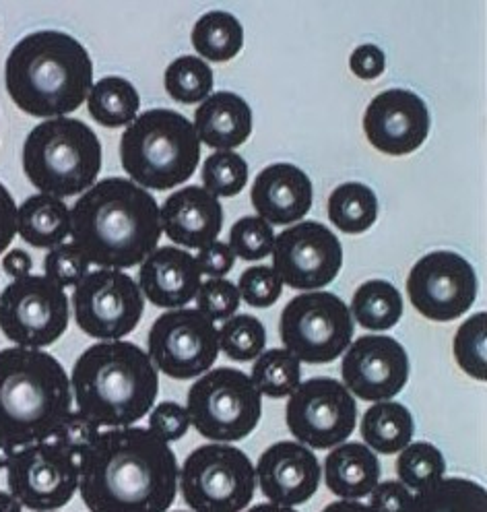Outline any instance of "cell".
<instances>
[{"label":"cell","mask_w":487,"mask_h":512,"mask_svg":"<svg viewBox=\"0 0 487 512\" xmlns=\"http://www.w3.org/2000/svg\"><path fill=\"white\" fill-rule=\"evenodd\" d=\"M382 467L364 442H343L324 459V484L341 500H360L380 484Z\"/></svg>","instance_id":"cell-25"},{"label":"cell","mask_w":487,"mask_h":512,"mask_svg":"<svg viewBox=\"0 0 487 512\" xmlns=\"http://www.w3.org/2000/svg\"><path fill=\"white\" fill-rule=\"evenodd\" d=\"M201 178L213 197H236L248 184V164L236 151H215L205 159Z\"/></svg>","instance_id":"cell-38"},{"label":"cell","mask_w":487,"mask_h":512,"mask_svg":"<svg viewBox=\"0 0 487 512\" xmlns=\"http://www.w3.org/2000/svg\"><path fill=\"white\" fill-rule=\"evenodd\" d=\"M159 205L128 178L95 182L71 209V238L89 265L122 271L141 265L161 238Z\"/></svg>","instance_id":"cell-2"},{"label":"cell","mask_w":487,"mask_h":512,"mask_svg":"<svg viewBox=\"0 0 487 512\" xmlns=\"http://www.w3.org/2000/svg\"><path fill=\"white\" fill-rule=\"evenodd\" d=\"M71 391L77 411L100 428H128L155 407L159 376L137 343L100 341L77 358Z\"/></svg>","instance_id":"cell-4"},{"label":"cell","mask_w":487,"mask_h":512,"mask_svg":"<svg viewBox=\"0 0 487 512\" xmlns=\"http://www.w3.org/2000/svg\"><path fill=\"white\" fill-rule=\"evenodd\" d=\"M194 256L176 246L157 248L141 263L139 287L143 296L157 308H186L199 294L203 283Z\"/></svg>","instance_id":"cell-21"},{"label":"cell","mask_w":487,"mask_h":512,"mask_svg":"<svg viewBox=\"0 0 487 512\" xmlns=\"http://www.w3.org/2000/svg\"><path fill=\"white\" fill-rule=\"evenodd\" d=\"M349 312L362 329L382 333L393 329L401 320L403 298L393 283L370 279L355 290Z\"/></svg>","instance_id":"cell-28"},{"label":"cell","mask_w":487,"mask_h":512,"mask_svg":"<svg viewBox=\"0 0 487 512\" xmlns=\"http://www.w3.org/2000/svg\"><path fill=\"white\" fill-rule=\"evenodd\" d=\"M487 314L477 312L459 327L452 341L454 360L471 378L483 382L487 378Z\"/></svg>","instance_id":"cell-37"},{"label":"cell","mask_w":487,"mask_h":512,"mask_svg":"<svg viewBox=\"0 0 487 512\" xmlns=\"http://www.w3.org/2000/svg\"><path fill=\"white\" fill-rule=\"evenodd\" d=\"M0 512H23V506L9 492L0 490Z\"/></svg>","instance_id":"cell-52"},{"label":"cell","mask_w":487,"mask_h":512,"mask_svg":"<svg viewBox=\"0 0 487 512\" xmlns=\"http://www.w3.org/2000/svg\"><path fill=\"white\" fill-rule=\"evenodd\" d=\"M246 512H298L296 508H287V506H279V504H271V502H263V504H256L252 508H248Z\"/></svg>","instance_id":"cell-53"},{"label":"cell","mask_w":487,"mask_h":512,"mask_svg":"<svg viewBox=\"0 0 487 512\" xmlns=\"http://www.w3.org/2000/svg\"><path fill=\"white\" fill-rule=\"evenodd\" d=\"M178 490L192 512H244L256 492V471L240 448L203 444L184 459Z\"/></svg>","instance_id":"cell-9"},{"label":"cell","mask_w":487,"mask_h":512,"mask_svg":"<svg viewBox=\"0 0 487 512\" xmlns=\"http://www.w3.org/2000/svg\"><path fill=\"white\" fill-rule=\"evenodd\" d=\"M9 494L31 512H54L79 490V463L50 440L23 446L7 469Z\"/></svg>","instance_id":"cell-16"},{"label":"cell","mask_w":487,"mask_h":512,"mask_svg":"<svg viewBox=\"0 0 487 512\" xmlns=\"http://www.w3.org/2000/svg\"><path fill=\"white\" fill-rule=\"evenodd\" d=\"M320 512H372L368 504L360 500H337L329 506H324Z\"/></svg>","instance_id":"cell-50"},{"label":"cell","mask_w":487,"mask_h":512,"mask_svg":"<svg viewBox=\"0 0 487 512\" xmlns=\"http://www.w3.org/2000/svg\"><path fill=\"white\" fill-rule=\"evenodd\" d=\"M430 110L409 89H386L370 102L364 114V133L384 155H409L430 135Z\"/></svg>","instance_id":"cell-19"},{"label":"cell","mask_w":487,"mask_h":512,"mask_svg":"<svg viewBox=\"0 0 487 512\" xmlns=\"http://www.w3.org/2000/svg\"><path fill=\"white\" fill-rule=\"evenodd\" d=\"M190 428V418L186 407L176 401H164L151 409L149 430L164 442H176L186 436Z\"/></svg>","instance_id":"cell-44"},{"label":"cell","mask_w":487,"mask_h":512,"mask_svg":"<svg viewBox=\"0 0 487 512\" xmlns=\"http://www.w3.org/2000/svg\"><path fill=\"white\" fill-rule=\"evenodd\" d=\"M197 310L203 312L211 323H225L240 308L238 285L227 279H207L201 283L197 294Z\"/></svg>","instance_id":"cell-42"},{"label":"cell","mask_w":487,"mask_h":512,"mask_svg":"<svg viewBox=\"0 0 487 512\" xmlns=\"http://www.w3.org/2000/svg\"><path fill=\"white\" fill-rule=\"evenodd\" d=\"M147 349L153 366L166 376L201 378L219 358V329L197 308L168 310L151 325Z\"/></svg>","instance_id":"cell-12"},{"label":"cell","mask_w":487,"mask_h":512,"mask_svg":"<svg viewBox=\"0 0 487 512\" xmlns=\"http://www.w3.org/2000/svg\"><path fill=\"white\" fill-rule=\"evenodd\" d=\"M250 378L256 391L269 399L289 397L302 382L300 360L287 349L263 351L252 366Z\"/></svg>","instance_id":"cell-33"},{"label":"cell","mask_w":487,"mask_h":512,"mask_svg":"<svg viewBox=\"0 0 487 512\" xmlns=\"http://www.w3.org/2000/svg\"><path fill=\"white\" fill-rule=\"evenodd\" d=\"M201 275H209L211 279H223L236 265V254L225 242H211L199 250L197 259Z\"/></svg>","instance_id":"cell-45"},{"label":"cell","mask_w":487,"mask_h":512,"mask_svg":"<svg viewBox=\"0 0 487 512\" xmlns=\"http://www.w3.org/2000/svg\"><path fill=\"white\" fill-rule=\"evenodd\" d=\"M273 269L294 290L314 292L337 279L343 267L339 238L318 221H300L275 238Z\"/></svg>","instance_id":"cell-17"},{"label":"cell","mask_w":487,"mask_h":512,"mask_svg":"<svg viewBox=\"0 0 487 512\" xmlns=\"http://www.w3.org/2000/svg\"><path fill=\"white\" fill-rule=\"evenodd\" d=\"M341 376L345 389L357 399L391 401L409 380V356L393 337L364 335L347 347Z\"/></svg>","instance_id":"cell-18"},{"label":"cell","mask_w":487,"mask_h":512,"mask_svg":"<svg viewBox=\"0 0 487 512\" xmlns=\"http://www.w3.org/2000/svg\"><path fill=\"white\" fill-rule=\"evenodd\" d=\"M362 438L370 451L380 455H397L415 434V422L411 411L397 401L374 403L362 420Z\"/></svg>","instance_id":"cell-27"},{"label":"cell","mask_w":487,"mask_h":512,"mask_svg":"<svg viewBox=\"0 0 487 512\" xmlns=\"http://www.w3.org/2000/svg\"><path fill=\"white\" fill-rule=\"evenodd\" d=\"M102 143L77 118L38 124L23 143V172L40 195L67 199L87 192L102 172Z\"/></svg>","instance_id":"cell-7"},{"label":"cell","mask_w":487,"mask_h":512,"mask_svg":"<svg viewBox=\"0 0 487 512\" xmlns=\"http://www.w3.org/2000/svg\"><path fill=\"white\" fill-rule=\"evenodd\" d=\"M411 502V490H407L397 479L378 484L370 494L372 512H405Z\"/></svg>","instance_id":"cell-46"},{"label":"cell","mask_w":487,"mask_h":512,"mask_svg":"<svg viewBox=\"0 0 487 512\" xmlns=\"http://www.w3.org/2000/svg\"><path fill=\"white\" fill-rule=\"evenodd\" d=\"M100 426L91 422L81 411H71L50 436V442L60 451L71 455L77 463L89 453V448L100 438Z\"/></svg>","instance_id":"cell-40"},{"label":"cell","mask_w":487,"mask_h":512,"mask_svg":"<svg viewBox=\"0 0 487 512\" xmlns=\"http://www.w3.org/2000/svg\"><path fill=\"white\" fill-rule=\"evenodd\" d=\"M327 209L337 230L343 234H364L378 217V199L370 186L347 182L331 192Z\"/></svg>","instance_id":"cell-32"},{"label":"cell","mask_w":487,"mask_h":512,"mask_svg":"<svg viewBox=\"0 0 487 512\" xmlns=\"http://www.w3.org/2000/svg\"><path fill=\"white\" fill-rule=\"evenodd\" d=\"M176 512H186V510H176Z\"/></svg>","instance_id":"cell-54"},{"label":"cell","mask_w":487,"mask_h":512,"mask_svg":"<svg viewBox=\"0 0 487 512\" xmlns=\"http://www.w3.org/2000/svg\"><path fill=\"white\" fill-rule=\"evenodd\" d=\"M44 271L50 281L67 290L77 287L89 275V261L73 242H62L46 254Z\"/></svg>","instance_id":"cell-41"},{"label":"cell","mask_w":487,"mask_h":512,"mask_svg":"<svg viewBox=\"0 0 487 512\" xmlns=\"http://www.w3.org/2000/svg\"><path fill=\"white\" fill-rule=\"evenodd\" d=\"M240 300L252 308H271L283 294V281L273 267H248L238 281Z\"/></svg>","instance_id":"cell-43"},{"label":"cell","mask_w":487,"mask_h":512,"mask_svg":"<svg viewBox=\"0 0 487 512\" xmlns=\"http://www.w3.org/2000/svg\"><path fill=\"white\" fill-rule=\"evenodd\" d=\"M141 98L137 87L124 77H104L93 83L87 95V110L106 128L133 124L139 116Z\"/></svg>","instance_id":"cell-30"},{"label":"cell","mask_w":487,"mask_h":512,"mask_svg":"<svg viewBox=\"0 0 487 512\" xmlns=\"http://www.w3.org/2000/svg\"><path fill=\"white\" fill-rule=\"evenodd\" d=\"M13 104L34 118H64L81 108L93 87V62L73 36L42 29L17 42L5 64Z\"/></svg>","instance_id":"cell-3"},{"label":"cell","mask_w":487,"mask_h":512,"mask_svg":"<svg viewBox=\"0 0 487 512\" xmlns=\"http://www.w3.org/2000/svg\"><path fill=\"white\" fill-rule=\"evenodd\" d=\"M120 162L135 184L172 190L192 178L201 162V141L194 124L176 110H147L126 126Z\"/></svg>","instance_id":"cell-6"},{"label":"cell","mask_w":487,"mask_h":512,"mask_svg":"<svg viewBox=\"0 0 487 512\" xmlns=\"http://www.w3.org/2000/svg\"><path fill=\"white\" fill-rule=\"evenodd\" d=\"M256 482L271 504L294 508L306 504L320 486V463L308 446L296 440L271 444L254 467Z\"/></svg>","instance_id":"cell-20"},{"label":"cell","mask_w":487,"mask_h":512,"mask_svg":"<svg viewBox=\"0 0 487 512\" xmlns=\"http://www.w3.org/2000/svg\"><path fill=\"white\" fill-rule=\"evenodd\" d=\"M475 269L461 254L436 250L413 265L407 296L413 308L436 323H450L471 310L477 300Z\"/></svg>","instance_id":"cell-15"},{"label":"cell","mask_w":487,"mask_h":512,"mask_svg":"<svg viewBox=\"0 0 487 512\" xmlns=\"http://www.w3.org/2000/svg\"><path fill=\"white\" fill-rule=\"evenodd\" d=\"M77 327L100 341H122L143 318L145 296L139 283L124 271L97 269L73 292Z\"/></svg>","instance_id":"cell-13"},{"label":"cell","mask_w":487,"mask_h":512,"mask_svg":"<svg viewBox=\"0 0 487 512\" xmlns=\"http://www.w3.org/2000/svg\"><path fill=\"white\" fill-rule=\"evenodd\" d=\"M227 246L242 261H263L273 252L275 232L263 217H242L232 226Z\"/></svg>","instance_id":"cell-39"},{"label":"cell","mask_w":487,"mask_h":512,"mask_svg":"<svg viewBox=\"0 0 487 512\" xmlns=\"http://www.w3.org/2000/svg\"><path fill=\"white\" fill-rule=\"evenodd\" d=\"M164 85L178 104H203L213 89V69L199 56H180L166 69Z\"/></svg>","instance_id":"cell-34"},{"label":"cell","mask_w":487,"mask_h":512,"mask_svg":"<svg viewBox=\"0 0 487 512\" xmlns=\"http://www.w3.org/2000/svg\"><path fill=\"white\" fill-rule=\"evenodd\" d=\"M349 67L355 77L364 81L378 79L386 69V56L376 44L357 46L349 58Z\"/></svg>","instance_id":"cell-47"},{"label":"cell","mask_w":487,"mask_h":512,"mask_svg":"<svg viewBox=\"0 0 487 512\" xmlns=\"http://www.w3.org/2000/svg\"><path fill=\"white\" fill-rule=\"evenodd\" d=\"M244 46V27L236 15L209 11L192 27V48L211 62H227Z\"/></svg>","instance_id":"cell-31"},{"label":"cell","mask_w":487,"mask_h":512,"mask_svg":"<svg viewBox=\"0 0 487 512\" xmlns=\"http://www.w3.org/2000/svg\"><path fill=\"white\" fill-rule=\"evenodd\" d=\"M395 469L399 475V482L407 490L419 492L440 482L446 473V461L444 455L440 453V448H436L434 444L413 442L403 448Z\"/></svg>","instance_id":"cell-35"},{"label":"cell","mask_w":487,"mask_h":512,"mask_svg":"<svg viewBox=\"0 0 487 512\" xmlns=\"http://www.w3.org/2000/svg\"><path fill=\"white\" fill-rule=\"evenodd\" d=\"M15 455H17V446L7 440H0V469H9Z\"/></svg>","instance_id":"cell-51"},{"label":"cell","mask_w":487,"mask_h":512,"mask_svg":"<svg viewBox=\"0 0 487 512\" xmlns=\"http://www.w3.org/2000/svg\"><path fill=\"white\" fill-rule=\"evenodd\" d=\"M347 304L331 292H306L289 300L279 318V337L289 354L306 364H331L353 341Z\"/></svg>","instance_id":"cell-10"},{"label":"cell","mask_w":487,"mask_h":512,"mask_svg":"<svg viewBox=\"0 0 487 512\" xmlns=\"http://www.w3.org/2000/svg\"><path fill=\"white\" fill-rule=\"evenodd\" d=\"M285 422L296 442L327 451L343 444L355 430L357 403L345 389V384L316 376L289 395L285 407Z\"/></svg>","instance_id":"cell-14"},{"label":"cell","mask_w":487,"mask_h":512,"mask_svg":"<svg viewBox=\"0 0 487 512\" xmlns=\"http://www.w3.org/2000/svg\"><path fill=\"white\" fill-rule=\"evenodd\" d=\"M199 141L217 151H232L252 135V110L232 91H215L194 112Z\"/></svg>","instance_id":"cell-24"},{"label":"cell","mask_w":487,"mask_h":512,"mask_svg":"<svg viewBox=\"0 0 487 512\" xmlns=\"http://www.w3.org/2000/svg\"><path fill=\"white\" fill-rule=\"evenodd\" d=\"M190 424L213 442L248 438L263 415V395L252 378L236 368H215L192 384L186 397Z\"/></svg>","instance_id":"cell-8"},{"label":"cell","mask_w":487,"mask_h":512,"mask_svg":"<svg viewBox=\"0 0 487 512\" xmlns=\"http://www.w3.org/2000/svg\"><path fill=\"white\" fill-rule=\"evenodd\" d=\"M405 512H487V492L465 477H442L411 496Z\"/></svg>","instance_id":"cell-29"},{"label":"cell","mask_w":487,"mask_h":512,"mask_svg":"<svg viewBox=\"0 0 487 512\" xmlns=\"http://www.w3.org/2000/svg\"><path fill=\"white\" fill-rule=\"evenodd\" d=\"M17 236V205L9 188L0 182V254H3Z\"/></svg>","instance_id":"cell-48"},{"label":"cell","mask_w":487,"mask_h":512,"mask_svg":"<svg viewBox=\"0 0 487 512\" xmlns=\"http://www.w3.org/2000/svg\"><path fill=\"white\" fill-rule=\"evenodd\" d=\"M161 230L184 248H205L223 228V207L203 186H184L159 209Z\"/></svg>","instance_id":"cell-22"},{"label":"cell","mask_w":487,"mask_h":512,"mask_svg":"<svg viewBox=\"0 0 487 512\" xmlns=\"http://www.w3.org/2000/svg\"><path fill=\"white\" fill-rule=\"evenodd\" d=\"M178 477L170 444L149 428H110L79 463V492L89 512H168Z\"/></svg>","instance_id":"cell-1"},{"label":"cell","mask_w":487,"mask_h":512,"mask_svg":"<svg viewBox=\"0 0 487 512\" xmlns=\"http://www.w3.org/2000/svg\"><path fill=\"white\" fill-rule=\"evenodd\" d=\"M3 269L13 281H17V279L31 275V269H34V259H31V254L27 250L15 248L3 256Z\"/></svg>","instance_id":"cell-49"},{"label":"cell","mask_w":487,"mask_h":512,"mask_svg":"<svg viewBox=\"0 0 487 512\" xmlns=\"http://www.w3.org/2000/svg\"><path fill=\"white\" fill-rule=\"evenodd\" d=\"M69 298L46 275L17 279L0 294V331L17 347L42 349L69 329Z\"/></svg>","instance_id":"cell-11"},{"label":"cell","mask_w":487,"mask_h":512,"mask_svg":"<svg viewBox=\"0 0 487 512\" xmlns=\"http://www.w3.org/2000/svg\"><path fill=\"white\" fill-rule=\"evenodd\" d=\"M252 207L269 226H289L308 215L314 188L304 170L294 164L267 166L254 178Z\"/></svg>","instance_id":"cell-23"},{"label":"cell","mask_w":487,"mask_h":512,"mask_svg":"<svg viewBox=\"0 0 487 512\" xmlns=\"http://www.w3.org/2000/svg\"><path fill=\"white\" fill-rule=\"evenodd\" d=\"M267 329L252 314H236L219 329V349L234 362H252L265 351Z\"/></svg>","instance_id":"cell-36"},{"label":"cell","mask_w":487,"mask_h":512,"mask_svg":"<svg viewBox=\"0 0 487 512\" xmlns=\"http://www.w3.org/2000/svg\"><path fill=\"white\" fill-rule=\"evenodd\" d=\"M73 411L71 376L42 349H0V440L46 442Z\"/></svg>","instance_id":"cell-5"},{"label":"cell","mask_w":487,"mask_h":512,"mask_svg":"<svg viewBox=\"0 0 487 512\" xmlns=\"http://www.w3.org/2000/svg\"><path fill=\"white\" fill-rule=\"evenodd\" d=\"M17 234L34 248H54L71 236V209L62 199L34 195L17 209Z\"/></svg>","instance_id":"cell-26"}]
</instances>
